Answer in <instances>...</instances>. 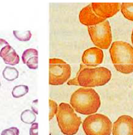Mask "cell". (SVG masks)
I'll use <instances>...</instances> for the list:
<instances>
[{"label": "cell", "mask_w": 133, "mask_h": 135, "mask_svg": "<svg viewBox=\"0 0 133 135\" xmlns=\"http://www.w3.org/2000/svg\"><path fill=\"white\" fill-rule=\"evenodd\" d=\"M19 71L14 67L7 66L3 71L4 79L8 81H13L19 77Z\"/></svg>", "instance_id": "cell-13"}, {"label": "cell", "mask_w": 133, "mask_h": 135, "mask_svg": "<svg viewBox=\"0 0 133 135\" xmlns=\"http://www.w3.org/2000/svg\"><path fill=\"white\" fill-rule=\"evenodd\" d=\"M120 10L125 18L133 21V3H123Z\"/></svg>", "instance_id": "cell-14"}, {"label": "cell", "mask_w": 133, "mask_h": 135, "mask_svg": "<svg viewBox=\"0 0 133 135\" xmlns=\"http://www.w3.org/2000/svg\"><path fill=\"white\" fill-rule=\"evenodd\" d=\"M91 6L94 13L104 19L114 16L121 7L119 3H92Z\"/></svg>", "instance_id": "cell-8"}, {"label": "cell", "mask_w": 133, "mask_h": 135, "mask_svg": "<svg viewBox=\"0 0 133 135\" xmlns=\"http://www.w3.org/2000/svg\"><path fill=\"white\" fill-rule=\"evenodd\" d=\"M1 82H0V87H1Z\"/></svg>", "instance_id": "cell-25"}, {"label": "cell", "mask_w": 133, "mask_h": 135, "mask_svg": "<svg viewBox=\"0 0 133 135\" xmlns=\"http://www.w3.org/2000/svg\"><path fill=\"white\" fill-rule=\"evenodd\" d=\"M79 20L81 24L88 27L97 25L105 21V19L99 17L94 13L91 4L84 7L81 10L79 14Z\"/></svg>", "instance_id": "cell-11"}, {"label": "cell", "mask_w": 133, "mask_h": 135, "mask_svg": "<svg viewBox=\"0 0 133 135\" xmlns=\"http://www.w3.org/2000/svg\"><path fill=\"white\" fill-rule=\"evenodd\" d=\"M131 40H132V43L133 45V30H132V35H131Z\"/></svg>", "instance_id": "cell-24"}, {"label": "cell", "mask_w": 133, "mask_h": 135, "mask_svg": "<svg viewBox=\"0 0 133 135\" xmlns=\"http://www.w3.org/2000/svg\"><path fill=\"white\" fill-rule=\"evenodd\" d=\"M113 135H133V118L122 115L115 121L112 128Z\"/></svg>", "instance_id": "cell-9"}, {"label": "cell", "mask_w": 133, "mask_h": 135, "mask_svg": "<svg viewBox=\"0 0 133 135\" xmlns=\"http://www.w3.org/2000/svg\"><path fill=\"white\" fill-rule=\"evenodd\" d=\"M38 56V52L37 50L35 49H28L26 50L22 54V60L24 64L28 61L31 58L35 56Z\"/></svg>", "instance_id": "cell-18"}, {"label": "cell", "mask_w": 133, "mask_h": 135, "mask_svg": "<svg viewBox=\"0 0 133 135\" xmlns=\"http://www.w3.org/2000/svg\"><path fill=\"white\" fill-rule=\"evenodd\" d=\"M87 30L92 41L97 48H109L112 41V35L108 21L105 20L104 22L97 25L88 27Z\"/></svg>", "instance_id": "cell-7"}, {"label": "cell", "mask_w": 133, "mask_h": 135, "mask_svg": "<svg viewBox=\"0 0 133 135\" xmlns=\"http://www.w3.org/2000/svg\"><path fill=\"white\" fill-rule=\"evenodd\" d=\"M13 35L18 40L21 41H27L31 38V33L30 31H13Z\"/></svg>", "instance_id": "cell-17"}, {"label": "cell", "mask_w": 133, "mask_h": 135, "mask_svg": "<svg viewBox=\"0 0 133 135\" xmlns=\"http://www.w3.org/2000/svg\"><path fill=\"white\" fill-rule=\"evenodd\" d=\"M19 130L17 128L12 127L7 129H4L1 132V135H19Z\"/></svg>", "instance_id": "cell-20"}, {"label": "cell", "mask_w": 133, "mask_h": 135, "mask_svg": "<svg viewBox=\"0 0 133 135\" xmlns=\"http://www.w3.org/2000/svg\"><path fill=\"white\" fill-rule=\"evenodd\" d=\"M71 68L65 61L52 58L49 59V84L61 85L70 78Z\"/></svg>", "instance_id": "cell-6"}, {"label": "cell", "mask_w": 133, "mask_h": 135, "mask_svg": "<svg viewBox=\"0 0 133 135\" xmlns=\"http://www.w3.org/2000/svg\"><path fill=\"white\" fill-rule=\"evenodd\" d=\"M0 57L3 59L4 63L9 65H16L20 62L19 55L10 45L5 46L1 49Z\"/></svg>", "instance_id": "cell-12"}, {"label": "cell", "mask_w": 133, "mask_h": 135, "mask_svg": "<svg viewBox=\"0 0 133 135\" xmlns=\"http://www.w3.org/2000/svg\"><path fill=\"white\" fill-rule=\"evenodd\" d=\"M29 92L28 86L25 85H19L13 87L12 90V96L15 98H20L25 96Z\"/></svg>", "instance_id": "cell-16"}, {"label": "cell", "mask_w": 133, "mask_h": 135, "mask_svg": "<svg viewBox=\"0 0 133 135\" xmlns=\"http://www.w3.org/2000/svg\"><path fill=\"white\" fill-rule=\"evenodd\" d=\"M38 124L37 122L32 124L29 129L30 135H38Z\"/></svg>", "instance_id": "cell-21"}, {"label": "cell", "mask_w": 133, "mask_h": 135, "mask_svg": "<svg viewBox=\"0 0 133 135\" xmlns=\"http://www.w3.org/2000/svg\"><path fill=\"white\" fill-rule=\"evenodd\" d=\"M111 59L117 71L124 74L133 72V47L122 41H114L110 49Z\"/></svg>", "instance_id": "cell-2"}, {"label": "cell", "mask_w": 133, "mask_h": 135, "mask_svg": "<svg viewBox=\"0 0 133 135\" xmlns=\"http://www.w3.org/2000/svg\"><path fill=\"white\" fill-rule=\"evenodd\" d=\"M49 120H51L53 119L55 115L57 114L58 111V105L57 103L54 101L49 99Z\"/></svg>", "instance_id": "cell-19"}, {"label": "cell", "mask_w": 133, "mask_h": 135, "mask_svg": "<svg viewBox=\"0 0 133 135\" xmlns=\"http://www.w3.org/2000/svg\"><path fill=\"white\" fill-rule=\"evenodd\" d=\"M110 70L105 67H82L76 75V79L78 85L83 87L103 86L110 80Z\"/></svg>", "instance_id": "cell-3"}, {"label": "cell", "mask_w": 133, "mask_h": 135, "mask_svg": "<svg viewBox=\"0 0 133 135\" xmlns=\"http://www.w3.org/2000/svg\"><path fill=\"white\" fill-rule=\"evenodd\" d=\"M70 105L77 113L91 115L97 112L100 108V97L93 89L82 87L71 95Z\"/></svg>", "instance_id": "cell-1"}, {"label": "cell", "mask_w": 133, "mask_h": 135, "mask_svg": "<svg viewBox=\"0 0 133 135\" xmlns=\"http://www.w3.org/2000/svg\"><path fill=\"white\" fill-rule=\"evenodd\" d=\"M56 118L59 128L65 135L76 134L82 124L81 118L75 112L72 107L66 103L59 105Z\"/></svg>", "instance_id": "cell-4"}, {"label": "cell", "mask_w": 133, "mask_h": 135, "mask_svg": "<svg viewBox=\"0 0 133 135\" xmlns=\"http://www.w3.org/2000/svg\"><path fill=\"white\" fill-rule=\"evenodd\" d=\"M103 50L97 47H91L84 51L82 61L87 67H95L101 64L103 61Z\"/></svg>", "instance_id": "cell-10"}, {"label": "cell", "mask_w": 133, "mask_h": 135, "mask_svg": "<svg viewBox=\"0 0 133 135\" xmlns=\"http://www.w3.org/2000/svg\"><path fill=\"white\" fill-rule=\"evenodd\" d=\"M8 45H9V44L7 41H6L3 39L0 38V49H1V50L4 47H5V46H7Z\"/></svg>", "instance_id": "cell-23"}, {"label": "cell", "mask_w": 133, "mask_h": 135, "mask_svg": "<svg viewBox=\"0 0 133 135\" xmlns=\"http://www.w3.org/2000/svg\"><path fill=\"white\" fill-rule=\"evenodd\" d=\"M21 119L24 123L32 124L36 121V114L32 110H26L21 113Z\"/></svg>", "instance_id": "cell-15"}, {"label": "cell", "mask_w": 133, "mask_h": 135, "mask_svg": "<svg viewBox=\"0 0 133 135\" xmlns=\"http://www.w3.org/2000/svg\"><path fill=\"white\" fill-rule=\"evenodd\" d=\"M31 109L32 111L36 115L38 114V100L36 99V100L33 101L31 104Z\"/></svg>", "instance_id": "cell-22"}, {"label": "cell", "mask_w": 133, "mask_h": 135, "mask_svg": "<svg viewBox=\"0 0 133 135\" xmlns=\"http://www.w3.org/2000/svg\"><path fill=\"white\" fill-rule=\"evenodd\" d=\"M82 128L86 135H110L113 124L107 116L95 113L84 119Z\"/></svg>", "instance_id": "cell-5"}]
</instances>
